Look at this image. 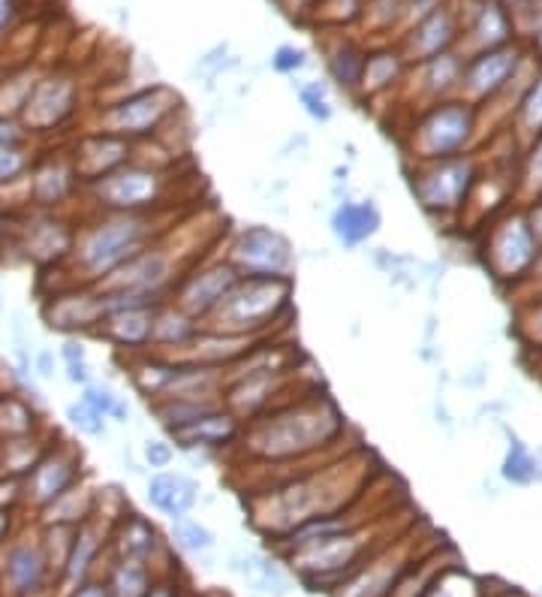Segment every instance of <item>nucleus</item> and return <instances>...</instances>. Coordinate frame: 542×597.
I'll return each mask as SVG.
<instances>
[{
	"label": "nucleus",
	"instance_id": "obj_1",
	"mask_svg": "<svg viewBox=\"0 0 542 597\" xmlns=\"http://www.w3.org/2000/svg\"><path fill=\"white\" fill-rule=\"evenodd\" d=\"M347 431L344 410L320 389L292 396L269 414L244 422L239 450L251 461L287 468L311 459L317 452L334 450Z\"/></svg>",
	"mask_w": 542,
	"mask_h": 597
},
{
	"label": "nucleus",
	"instance_id": "obj_2",
	"mask_svg": "<svg viewBox=\"0 0 542 597\" xmlns=\"http://www.w3.org/2000/svg\"><path fill=\"white\" fill-rule=\"evenodd\" d=\"M350 456L338 461H329L323 468H304V471L290 474L287 480L271 486L260 501L265 510H257L262 528H269L271 535L281 537L292 531L295 525L317 519V516L344 514L353 507L362 489V477L355 471Z\"/></svg>",
	"mask_w": 542,
	"mask_h": 597
},
{
	"label": "nucleus",
	"instance_id": "obj_3",
	"mask_svg": "<svg viewBox=\"0 0 542 597\" xmlns=\"http://www.w3.org/2000/svg\"><path fill=\"white\" fill-rule=\"evenodd\" d=\"M169 227H163V211H148V215H103L88 227H79L76 232L73 253V283H91L97 287L124 266L133 253L148 248L151 241L163 239Z\"/></svg>",
	"mask_w": 542,
	"mask_h": 597
},
{
	"label": "nucleus",
	"instance_id": "obj_4",
	"mask_svg": "<svg viewBox=\"0 0 542 597\" xmlns=\"http://www.w3.org/2000/svg\"><path fill=\"white\" fill-rule=\"evenodd\" d=\"M292 278H241L218 311L202 326L235 336L269 338L292 311Z\"/></svg>",
	"mask_w": 542,
	"mask_h": 597
},
{
	"label": "nucleus",
	"instance_id": "obj_5",
	"mask_svg": "<svg viewBox=\"0 0 542 597\" xmlns=\"http://www.w3.org/2000/svg\"><path fill=\"white\" fill-rule=\"evenodd\" d=\"M480 139V109L468 100H440L428 106L406 133V155L416 163L470 155Z\"/></svg>",
	"mask_w": 542,
	"mask_h": 597
},
{
	"label": "nucleus",
	"instance_id": "obj_6",
	"mask_svg": "<svg viewBox=\"0 0 542 597\" xmlns=\"http://www.w3.org/2000/svg\"><path fill=\"white\" fill-rule=\"evenodd\" d=\"M480 172L482 163L473 151L459 158L416 163L410 169V190L428 218H459L468 209Z\"/></svg>",
	"mask_w": 542,
	"mask_h": 597
},
{
	"label": "nucleus",
	"instance_id": "obj_7",
	"mask_svg": "<svg viewBox=\"0 0 542 597\" xmlns=\"http://www.w3.org/2000/svg\"><path fill=\"white\" fill-rule=\"evenodd\" d=\"M103 215H148L163 211L169 193V169L130 160L106 179L84 188Z\"/></svg>",
	"mask_w": 542,
	"mask_h": 597
},
{
	"label": "nucleus",
	"instance_id": "obj_8",
	"mask_svg": "<svg viewBox=\"0 0 542 597\" xmlns=\"http://www.w3.org/2000/svg\"><path fill=\"white\" fill-rule=\"evenodd\" d=\"M540 245L531 236V227L524 220V209H506L494 220L482 241V262L501 287L515 290L531 275L533 262L540 260Z\"/></svg>",
	"mask_w": 542,
	"mask_h": 597
},
{
	"label": "nucleus",
	"instance_id": "obj_9",
	"mask_svg": "<svg viewBox=\"0 0 542 597\" xmlns=\"http://www.w3.org/2000/svg\"><path fill=\"white\" fill-rule=\"evenodd\" d=\"M178 106H181V97L167 84L139 88L133 94H127L124 100L106 106L100 112V130L130 139V142L160 137V130L169 118L175 116Z\"/></svg>",
	"mask_w": 542,
	"mask_h": 597
},
{
	"label": "nucleus",
	"instance_id": "obj_10",
	"mask_svg": "<svg viewBox=\"0 0 542 597\" xmlns=\"http://www.w3.org/2000/svg\"><path fill=\"white\" fill-rule=\"evenodd\" d=\"M368 549H371V535H368V528L359 525L347 535L325 537L320 544L295 549V553H290V565L311 586H323L329 579H334V583L344 579L347 583L359 567L365 565Z\"/></svg>",
	"mask_w": 542,
	"mask_h": 597
},
{
	"label": "nucleus",
	"instance_id": "obj_11",
	"mask_svg": "<svg viewBox=\"0 0 542 597\" xmlns=\"http://www.w3.org/2000/svg\"><path fill=\"white\" fill-rule=\"evenodd\" d=\"M227 260L239 269L241 278H292L295 275V248L274 227L253 223L241 227L230 241Z\"/></svg>",
	"mask_w": 542,
	"mask_h": 597
},
{
	"label": "nucleus",
	"instance_id": "obj_12",
	"mask_svg": "<svg viewBox=\"0 0 542 597\" xmlns=\"http://www.w3.org/2000/svg\"><path fill=\"white\" fill-rule=\"evenodd\" d=\"M239 281V269L227 260V253L220 260H197L188 272L178 278L175 290H172V302L178 308H184L190 317H197L199 324H205Z\"/></svg>",
	"mask_w": 542,
	"mask_h": 597
},
{
	"label": "nucleus",
	"instance_id": "obj_13",
	"mask_svg": "<svg viewBox=\"0 0 542 597\" xmlns=\"http://www.w3.org/2000/svg\"><path fill=\"white\" fill-rule=\"evenodd\" d=\"M82 450L73 444H54L42 452V459L31 468V474L21 477V501L31 504L33 510L49 507L54 498H61L76 482H82Z\"/></svg>",
	"mask_w": 542,
	"mask_h": 597
},
{
	"label": "nucleus",
	"instance_id": "obj_14",
	"mask_svg": "<svg viewBox=\"0 0 542 597\" xmlns=\"http://www.w3.org/2000/svg\"><path fill=\"white\" fill-rule=\"evenodd\" d=\"M103 320V296L91 283H67L42 302V324L67 338L97 336Z\"/></svg>",
	"mask_w": 542,
	"mask_h": 597
},
{
	"label": "nucleus",
	"instance_id": "obj_15",
	"mask_svg": "<svg viewBox=\"0 0 542 597\" xmlns=\"http://www.w3.org/2000/svg\"><path fill=\"white\" fill-rule=\"evenodd\" d=\"M522 63L524 58L515 46H501V49L473 54L470 61H464V73H461V100H468L476 109L498 100L519 76Z\"/></svg>",
	"mask_w": 542,
	"mask_h": 597
},
{
	"label": "nucleus",
	"instance_id": "obj_16",
	"mask_svg": "<svg viewBox=\"0 0 542 597\" xmlns=\"http://www.w3.org/2000/svg\"><path fill=\"white\" fill-rule=\"evenodd\" d=\"M76 82L67 79V76H46V79H37L33 84L28 103L21 109V127L31 133V137H40V133H54L58 127H63L70 118L76 116Z\"/></svg>",
	"mask_w": 542,
	"mask_h": 597
},
{
	"label": "nucleus",
	"instance_id": "obj_17",
	"mask_svg": "<svg viewBox=\"0 0 542 597\" xmlns=\"http://www.w3.org/2000/svg\"><path fill=\"white\" fill-rule=\"evenodd\" d=\"M136 142L130 139H121L116 133H103V130H94V133H84L79 142H76L73 155V169L76 179L82 188H91L94 181L106 179L109 172H116L124 163L133 160Z\"/></svg>",
	"mask_w": 542,
	"mask_h": 597
},
{
	"label": "nucleus",
	"instance_id": "obj_18",
	"mask_svg": "<svg viewBox=\"0 0 542 597\" xmlns=\"http://www.w3.org/2000/svg\"><path fill=\"white\" fill-rule=\"evenodd\" d=\"M76 232H79L76 227L54 218L52 211H40L37 218L16 230V239H19V251H24L28 260L40 266H61L73 253Z\"/></svg>",
	"mask_w": 542,
	"mask_h": 597
},
{
	"label": "nucleus",
	"instance_id": "obj_19",
	"mask_svg": "<svg viewBox=\"0 0 542 597\" xmlns=\"http://www.w3.org/2000/svg\"><path fill=\"white\" fill-rule=\"evenodd\" d=\"M52 567L40 537H12L3 553V586L16 597H31L46 588Z\"/></svg>",
	"mask_w": 542,
	"mask_h": 597
},
{
	"label": "nucleus",
	"instance_id": "obj_20",
	"mask_svg": "<svg viewBox=\"0 0 542 597\" xmlns=\"http://www.w3.org/2000/svg\"><path fill=\"white\" fill-rule=\"evenodd\" d=\"M241 431H244V422L232 410L218 408L197 422L184 426V429L169 431L167 438L181 452H214V456H220L223 450L239 447Z\"/></svg>",
	"mask_w": 542,
	"mask_h": 597
},
{
	"label": "nucleus",
	"instance_id": "obj_21",
	"mask_svg": "<svg viewBox=\"0 0 542 597\" xmlns=\"http://www.w3.org/2000/svg\"><path fill=\"white\" fill-rule=\"evenodd\" d=\"M82 185L76 179L73 160L70 158H46L40 163L33 160L31 176H28V202L40 211L58 209Z\"/></svg>",
	"mask_w": 542,
	"mask_h": 597
},
{
	"label": "nucleus",
	"instance_id": "obj_22",
	"mask_svg": "<svg viewBox=\"0 0 542 597\" xmlns=\"http://www.w3.org/2000/svg\"><path fill=\"white\" fill-rule=\"evenodd\" d=\"M202 486L184 471H154L148 477L145 498L157 514L167 519H184L199 504Z\"/></svg>",
	"mask_w": 542,
	"mask_h": 597
},
{
	"label": "nucleus",
	"instance_id": "obj_23",
	"mask_svg": "<svg viewBox=\"0 0 542 597\" xmlns=\"http://www.w3.org/2000/svg\"><path fill=\"white\" fill-rule=\"evenodd\" d=\"M332 236L347 251H355L374 239L383 227V215L374 199H341L332 211Z\"/></svg>",
	"mask_w": 542,
	"mask_h": 597
},
{
	"label": "nucleus",
	"instance_id": "obj_24",
	"mask_svg": "<svg viewBox=\"0 0 542 597\" xmlns=\"http://www.w3.org/2000/svg\"><path fill=\"white\" fill-rule=\"evenodd\" d=\"M151 336H154V311H121V315H109L103 326L97 329V338H103L106 345L116 350L136 357V354H148L151 350Z\"/></svg>",
	"mask_w": 542,
	"mask_h": 597
},
{
	"label": "nucleus",
	"instance_id": "obj_25",
	"mask_svg": "<svg viewBox=\"0 0 542 597\" xmlns=\"http://www.w3.org/2000/svg\"><path fill=\"white\" fill-rule=\"evenodd\" d=\"M202 332V324L190 317L184 308H178L172 299L154 308V336H151V350L178 357L184 347L193 345V338Z\"/></svg>",
	"mask_w": 542,
	"mask_h": 597
},
{
	"label": "nucleus",
	"instance_id": "obj_26",
	"mask_svg": "<svg viewBox=\"0 0 542 597\" xmlns=\"http://www.w3.org/2000/svg\"><path fill=\"white\" fill-rule=\"evenodd\" d=\"M109 544L116 549V558L121 561H151L160 546V535L157 528L148 523L145 516L139 514H124L112 525V537Z\"/></svg>",
	"mask_w": 542,
	"mask_h": 597
},
{
	"label": "nucleus",
	"instance_id": "obj_27",
	"mask_svg": "<svg viewBox=\"0 0 542 597\" xmlns=\"http://www.w3.org/2000/svg\"><path fill=\"white\" fill-rule=\"evenodd\" d=\"M223 408V398L214 396H172V398H157V401H148V417H154V422L160 429L175 431L184 429L190 422H197L211 410Z\"/></svg>",
	"mask_w": 542,
	"mask_h": 597
},
{
	"label": "nucleus",
	"instance_id": "obj_28",
	"mask_svg": "<svg viewBox=\"0 0 542 597\" xmlns=\"http://www.w3.org/2000/svg\"><path fill=\"white\" fill-rule=\"evenodd\" d=\"M455 42V21L446 10H431L425 19L419 21L410 37V54L416 61H431L449 52V46Z\"/></svg>",
	"mask_w": 542,
	"mask_h": 597
},
{
	"label": "nucleus",
	"instance_id": "obj_29",
	"mask_svg": "<svg viewBox=\"0 0 542 597\" xmlns=\"http://www.w3.org/2000/svg\"><path fill=\"white\" fill-rule=\"evenodd\" d=\"M42 528H52V525H70L79 528L97 514V492L88 482H76L73 489H67L61 498H54L49 507H42Z\"/></svg>",
	"mask_w": 542,
	"mask_h": 597
},
{
	"label": "nucleus",
	"instance_id": "obj_30",
	"mask_svg": "<svg viewBox=\"0 0 542 597\" xmlns=\"http://www.w3.org/2000/svg\"><path fill=\"white\" fill-rule=\"evenodd\" d=\"M510 133L515 137L519 148L531 146L533 139L542 137V67L531 79L522 100H519L515 109H512Z\"/></svg>",
	"mask_w": 542,
	"mask_h": 597
},
{
	"label": "nucleus",
	"instance_id": "obj_31",
	"mask_svg": "<svg viewBox=\"0 0 542 597\" xmlns=\"http://www.w3.org/2000/svg\"><path fill=\"white\" fill-rule=\"evenodd\" d=\"M37 429H40L37 405L19 396L16 389L0 392V440L28 438V435H37Z\"/></svg>",
	"mask_w": 542,
	"mask_h": 597
},
{
	"label": "nucleus",
	"instance_id": "obj_32",
	"mask_svg": "<svg viewBox=\"0 0 542 597\" xmlns=\"http://www.w3.org/2000/svg\"><path fill=\"white\" fill-rule=\"evenodd\" d=\"M510 37H512L510 12L503 10L501 0H485L480 10H476V19H473V40L480 46V52L510 46Z\"/></svg>",
	"mask_w": 542,
	"mask_h": 597
},
{
	"label": "nucleus",
	"instance_id": "obj_33",
	"mask_svg": "<svg viewBox=\"0 0 542 597\" xmlns=\"http://www.w3.org/2000/svg\"><path fill=\"white\" fill-rule=\"evenodd\" d=\"M506 438H510V447H506L501 465L503 480L512 482V486H531L533 480H542L540 452H533L515 431L506 429Z\"/></svg>",
	"mask_w": 542,
	"mask_h": 597
},
{
	"label": "nucleus",
	"instance_id": "obj_34",
	"mask_svg": "<svg viewBox=\"0 0 542 597\" xmlns=\"http://www.w3.org/2000/svg\"><path fill=\"white\" fill-rule=\"evenodd\" d=\"M46 450H49V444H42L37 435L0 440V477H16V480H21L24 474H31V468L42 459V452Z\"/></svg>",
	"mask_w": 542,
	"mask_h": 597
},
{
	"label": "nucleus",
	"instance_id": "obj_35",
	"mask_svg": "<svg viewBox=\"0 0 542 597\" xmlns=\"http://www.w3.org/2000/svg\"><path fill=\"white\" fill-rule=\"evenodd\" d=\"M461 73H464V61L455 54H440L425 61V91L431 100H449L452 91L461 88Z\"/></svg>",
	"mask_w": 542,
	"mask_h": 597
},
{
	"label": "nucleus",
	"instance_id": "obj_36",
	"mask_svg": "<svg viewBox=\"0 0 542 597\" xmlns=\"http://www.w3.org/2000/svg\"><path fill=\"white\" fill-rule=\"evenodd\" d=\"M515 199L528 206L533 199H542V137L522 148L519 172H515Z\"/></svg>",
	"mask_w": 542,
	"mask_h": 597
},
{
	"label": "nucleus",
	"instance_id": "obj_37",
	"mask_svg": "<svg viewBox=\"0 0 542 597\" xmlns=\"http://www.w3.org/2000/svg\"><path fill=\"white\" fill-rule=\"evenodd\" d=\"M106 586H109L112 597H145L154 583H151V570H148L145 561H121L118 558Z\"/></svg>",
	"mask_w": 542,
	"mask_h": 597
},
{
	"label": "nucleus",
	"instance_id": "obj_38",
	"mask_svg": "<svg viewBox=\"0 0 542 597\" xmlns=\"http://www.w3.org/2000/svg\"><path fill=\"white\" fill-rule=\"evenodd\" d=\"M362 70H365V52L353 42H341L329 58V73L338 82V88H344V91H359Z\"/></svg>",
	"mask_w": 542,
	"mask_h": 597
},
{
	"label": "nucleus",
	"instance_id": "obj_39",
	"mask_svg": "<svg viewBox=\"0 0 542 597\" xmlns=\"http://www.w3.org/2000/svg\"><path fill=\"white\" fill-rule=\"evenodd\" d=\"M401 76V58L392 52H377L365 54V70H362V82H359V91L365 94H380L398 82Z\"/></svg>",
	"mask_w": 542,
	"mask_h": 597
},
{
	"label": "nucleus",
	"instance_id": "obj_40",
	"mask_svg": "<svg viewBox=\"0 0 542 597\" xmlns=\"http://www.w3.org/2000/svg\"><path fill=\"white\" fill-rule=\"evenodd\" d=\"M82 401L88 408H94L100 417L116 419V422H127L130 419V405L127 398H121L116 389L103 384V380H94L82 389Z\"/></svg>",
	"mask_w": 542,
	"mask_h": 597
},
{
	"label": "nucleus",
	"instance_id": "obj_41",
	"mask_svg": "<svg viewBox=\"0 0 542 597\" xmlns=\"http://www.w3.org/2000/svg\"><path fill=\"white\" fill-rule=\"evenodd\" d=\"M172 544H175L178 549H184V553L202 556V553H211V549H214V531L205 528L202 523H197V519L184 516V519H175V523H172Z\"/></svg>",
	"mask_w": 542,
	"mask_h": 597
},
{
	"label": "nucleus",
	"instance_id": "obj_42",
	"mask_svg": "<svg viewBox=\"0 0 542 597\" xmlns=\"http://www.w3.org/2000/svg\"><path fill=\"white\" fill-rule=\"evenodd\" d=\"M422 597H480V583L459 567H449L431 579Z\"/></svg>",
	"mask_w": 542,
	"mask_h": 597
},
{
	"label": "nucleus",
	"instance_id": "obj_43",
	"mask_svg": "<svg viewBox=\"0 0 542 597\" xmlns=\"http://www.w3.org/2000/svg\"><path fill=\"white\" fill-rule=\"evenodd\" d=\"M31 167H33L31 146L0 148V188L16 185V181H28Z\"/></svg>",
	"mask_w": 542,
	"mask_h": 597
},
{
	"label": "nucleus",
	"instance_id": "obj_44",
	"mask_svg": "<svg viewBox=\"0 0 542 597\" xmlns=\"http://www.w3.org/2000/svg\"><path fill=\"white\" fill-rule=\"evenodd\" d=\"M299 103L308 112V118H313L317 125H329L334 116V106L329 100V88L323 82H311L299 88Z\"/></svg>",
	"mask_w": 542,
	"mask_h": 597
},
{
	"label": "nucleus",
	"instance_id": "obj_45",
	"mask_svg": "<svg viewBox=\"0 0 542 597\" xmlns=\"http://www.w3.org/2000/svg\"><path fill=\"white\" fill-rule=\"evenodd\" d=\"M67 419H70V426H73L79 435H84V438H103L106 435V417H100L94 408H88L82 398L67 408Z\"/></svg>",
	"mask_w": 542,
	"mask_h": 597
},
{
	"label": "nucleus",
	"instance_id": "obj_46",
	"mask_svg": "<svg viewBox=\"0 0 542 597\" xmlns=\"http://www.w3.org/2000/svg\"><path fill=\"white\" fill-rule=\"evenodd\" d=\"M519 336L524 347L542 350V302H524L519 308Z\"/></svg>",
	"mask_w": 542,
	"mask_h": 597
},
{
	"label": "nucleus",
	"instance_id": "obj_47",
	"mask_svg": "<svg viewBox=\"0 0 542 597\" xmlns=\"http://www.w3.org/2000/svg\"><path fill=\"white\" fill-rule=\"evenodd\" d=\"M175 444L169 438H148L142 444V459L151 471H169L175 461Z\"/></svg>",
	"mask_w": 542,
	"mask_h": 597
},
{
	"label": "nucleus",
	"instance_id": "obj_48",
	"mask_svg": "<svg viewBox=\"0 0 542 597\" xmlns=\"http://www.w3.org/2000/svg\"><path fill=\"white\" fill-rule=\"evenodd\" d=\"M304 63H308V52L295 49V46H281V49H274V54H271V67L283 76L299 73Z\"/></svg>",
	"mask_w": 542,
	"mask_h": 597
},
{
	"label": "nucleus",
	"instance_id": "obj_49",
	"mask_svg": "<svg viewBox=\"0 0 542 597\" xmlns=\"http://www.w3.org/2000/svg\"><path fill=\"white\" fill-rule=\"evenodd\" d=\"M31 146V133L21 127L19 118L0 116V148H24Z\"/></svg>",
	"mask_w": 542,
	"mask_h": 597
},
{
	"label": "nucleus",
	"instance_id": "obj_50",
	"mask_svg": "<svg viewBox=\"0 0 542 597\" xmlns=\"http://www.w3.org/2000/svg\"><path fill=\"white\" fill-rule=\"evenodd\" d=\"M522 209L524 220H528V227H531V236L536 239V245H540L542 251V199H533V202H528Z\"/></svg>",
	"mask_w": 542,
	"mask_h": 597
},
{
	"label": "nucleus",
	"instance_id": "obj_51",
	"mask_svg": "<svg viewBox=\"0 0 542 597\" xmlns=\"http://www.w3.org/2000/svg\"><path fill=\"white\" fill-rule=\"evenodd\" d=\"M58 359H61L63 366H73V362H84L88 359V350L79 338H67L58 350Z\"/></svg>",
	"mask_w": 542,
	"mask_h": 597
},
{
	"label": "nucleus",
	"instance_id": "obj_52",
	"mask_svg": "<svg viewBox=\"0 0 542 597\" xmlns=\"http://www.w3.org/2000/svg\"><path fill=\"white\" fill-rule=\"evenodd\" d=\"M33 375L40 380H52L58 371H54V350H40L33 357Z\"/></svg>",
	"mask_w": 542,
	"mask_h": 597
},
{
	"label": "nucleus",
	"instance_id": "obj_53",
	"mask_svg": "<svg viewBox=\"0 0 542 597\" xmlns=\"http://www.w3.org/2000/svg\"><path fill=\"white\" fill-rule=\"evenodd\" d=\"M67 368V380L76 384V387H88V384H94V371L88 366V359L84 362H73V366H63Z\"/></svg>",
	"mask_w": 542,
	"mask_h": 597
},
{
	"label": "nucleus",
	"instance_id": "obj_54",
	"mask_svg": "<svg viewBox=\"0 0 542 597\" xmlns=\"http://www.w3.org/2000/svg\"><path fill=\"white\" fill-rule=\"evenodd\" d=\"M70 597H112V591H109L106 583H82L79 588H73Z\"/></svg>",
	"mask_w": 542,
	"mask_h": 597
},
{
	"label": "nucleus",
	"instance_id": "obj_55",
	"mask_svg": "<svg viewBox=\"0 0 542 597\" xmlns=\"http://www.w3.org/2000/svg\"><path fill=\"white\" fill-rule=\"evenodd\" d=\"M10 535H12V510H3V507H0V544L10 540Z\"/></svg>",
	"mask_w": 542,
	"mask_h": 597
},
{
	"label": "nucleus",
	"instance_id": "obj_56",
	"mask_svg": "<svg viewBox=\"0 0 542 597\" xmlns=\"http://www.w3.org/2000/svg\"><path fill=\"white\" fill-rule=\"evenodd\" d=\"M12 19V0H0V31L10 24Z\"/></svg>",
	"mask_w": 542,
	"mask_h": 597
},
{
	"label": "nucleus",
	"instance_id": "obj_57",
	"mask_svg": "<svg viewBox=\"0 0 542 597\" xmlns=\"http://www.w3.org/2000/svg\"><path fill=\"white\" fill-rule=\"evenodd\" d=\"M145 597H178V595H175V588H172V586H151V588H148Z\"/></svg>",
	"mask_w": 542,
	"mask_h": 597
},
{
	"label": "nucleus",
	"instance_id": "obj_58",
	"mask_svg": "<svg viewBox=\"0 0 542 597\" xmlns=\"http://www.w3.org/2000/svg\"><path fill=\"white\" fill-rule=\"evenodd\" d=\"M10 236H12L10 218H7V215H3V211H0V241H3V239H10Z\"/></svg>",
	"mask_w": 542,
	"mask_h": 597
},
{
	"label": "nucleus",
	"instance_id": "obj_59",
	"mask_svg": "<svg viewBox=\"0 0 542 597\" xmlns=\"http://www.w3.org/2000/svg\"><path fill=\"white\" fill-rule=\"evenodd\" d=\"M533 37H536V52H540V58H542V31H536Z\"/></svg>",
	"mask_w": 542,
	"mask_h": 597
},
{
	"label": "nucleus",
	"instance_id": "obj_60",
	"mask_svg": "<svg viewBox=\"0 0 542 597\" xmlns=\"http://www.w3.org/2000/svg\"><path fill=\"white\" fill-rule=\"evenodd\" d=\"M0 315H3V296H0Z\"/></svg>",
	"mask_w": 542,
	"mask_h": 597
},
{
	"label": "nucleus",
	"instance_id": "obj_61",
	"mask_svg": "<svg viewBox=\"0 0 542 597\" xmlns=\"http://www.w3.org/2000/svg\"><path fill=\"white\" fill-rule=\"evenodd\" d=\"M416 3H422V0H416Z\"/></svg>",
	"mask_w": 542,
	"mask_h": 597
}]
</instances>
